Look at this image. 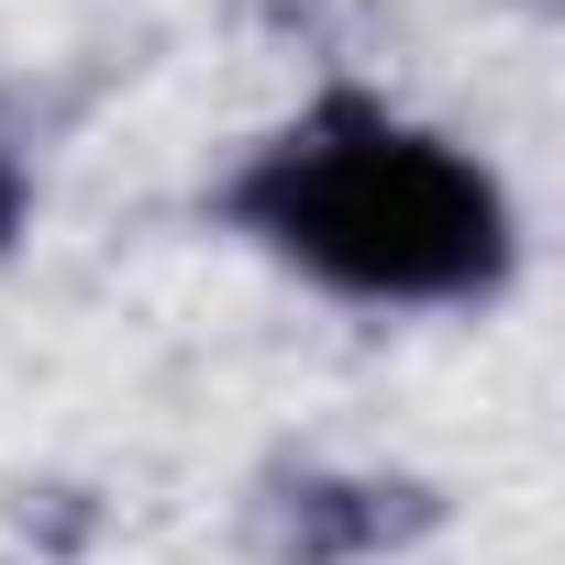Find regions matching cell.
<instances>
[{
	"label": "cell",
	"mask_w": 565,
	"mask_h": 565,
	"mask_svg": "<svg viewBox=\"0 0 565 565\" xmlns=\"http://www.w3.org/2000/svg\"><path fill=\"white\" fill-rule=\"evenodd\" d=\"M311 244H344L366 277H422V266H455L466 255V189L433 167V156H366V167H333L322 178V211H311Z\"/></svg>",
	"instance_id": "cell-1"
}]
</instances>
